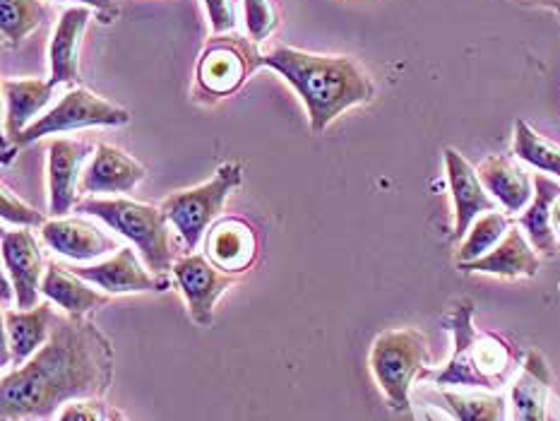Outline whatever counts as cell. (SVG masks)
Instances as JSON below:
<instances>
[{
  "label": "cell",
  "instance_id": "cb8c5ba5",
  "mask_svg": "<svg viewBox=\"0 0 560 421\" xmlns=\"http://www.w3.org/2000/svg\"><path fill=\"white\" fill-rule=\"evenodd\" d=\"M560 198V184L556 178L537 174L534 176V198L520 217V226L527 232L534 250L556 253L558 236L553 229V204Z\"/></svg>",
  "mask_w": 560,
  "mask_h": 421
},
{
  "label": "cell",
  "instance_id": "8d00e7d4",
  "mask_svg": "<svg viewBox=\"0 0 560 421\" xmlns=\"http://www.w3.org/2000/svg\"><path fill=\"white\" fill-rule=\"evenodd\" d=\"M27 421H34V419H27Z\"/></svg>",
  "mask_w": 560,
  "mask_h": 421
},
{
  "label": "cell",
  "instance_id": "8fae6325",
  "mask_svg": "<svg viewBox=\"0 0 560 421\" xmlns=\"http://www.w3.org/2000/svg\"><path fill=\"white\" fill-rule=\"evenodd\" d=\"M3 262L5 272L12 280V289H15L18 308L30 311L39 306L42 280L46 274V268L39 244H36L30 229L3 232Z\"/></svg>",
  "mask_w": 560,
  "mask_h": 421
},
{
  "label": "cell",
  "instance_id": "d590c367",
  "mask_svg": "<svg viewBox=\"0 0 560 421\" xmlns=\"http://www.w3.org/2000/svg\"><path fill=\"white\" fill-rule=\"evenodd\" d=\"M108 421H126V417L118 412V409H112V412H108Z\"/></svg>",
  "mask_w": 560,
  "mask_h": 421
},
{
  "label": "cell",
  "instance_id": "277c9868",
  "mask_svg": "<svg viewBox=\"0 0 560 421\" xmlns=\"http://www.w3.org/2000/svg\"><path fill=\"white\" fill-rule=\"evenodd\" d=\"M80 214L96 217L108 229H114L120 236L130 238L144 265L162 277L174 270V250L172 236H168V217L162 208L154 204L136 202L128 198H88L75 204Z\"/></svg>",
  "mask_w": 560,
  "mask_h": 421
},
{
  "label": "cell",
  "instance_id": "2e32d148",
  "mask_svg": "<svg viewBox=\"0 0 560 421\" xmlns=\"http://www.w3.org/2000/svg\"><path fill=\"white\" fill-rule=\"evenodd\" d=\"M44 244L56 250L58 256H66L78 262H90L102 258L104 253L116 248V241L106 236L102 229L80 220V217H58L42 226Z\"/></svg>",
  "mask_w": 560,
  "mask_h": 421
},
{
  "label": "cell",
  "instance_id": "ac0fdd59",
  "mask_svg": "<svg viewBox=\"0 0 560 421\" xmlns=\"http://www.w3.org/2000/svg\"><path fill=\"white\" fill-rule=\"evenodd\" d=\"M90 17L92 12L88 5H72L60 15L51 46H48V66H51V80L48 82L54 87H58V84H75L80 80L78 54Z\"/></svg>",
  "mask_w": 560,
  "mask_h": 421
},
{
  "label": "cell",
  "instance_id": "83f0119b",
  "mask_svg": "<svg viewBox=\"0 0 560 421\" xmlns=\"http://www.w3.org/2000/svg\"><path fill=\"white\" fill-rule=\"evenodd\" d=\"M42 22V0H0V30L8 44H22Z\"/></svg>",
  "mask_w": 560,
  "mask_h": 421
},
{
  "label": "cell",
  "instance_id": "d6986e66",
  "mask_svg": "<svg viewBox=\"0 0 560 421\" xmlns=\"http://www.w3.org/2000/svg\"><path fill=\"white\" fill-rule=\"evenodd\" d=\"M56 323V313L51 304H39L30 311H10L3 308V332L8 337L10 352H12V366H22L39 352L51 337Z\"/></svg>",
  "mask_w": 560,
  "mask_h": 421
},
{
  "label": "cell",
  "instance_id": "ffe728a7",
  "mask_svg": "<svg viewBox=\"0 0 560 421\" xmlns=\"http://www.w3.org/2000/svg\"><path fill=\"white\" fill-rule=\"evenodd\" d=\"M465 272H481V274H495L508 277V280H517V277H534L539 272V258L534 253L529 238L520 232L517 226H510L491 253L483 258L459 265Z\"/></svg>",
  "mask_w": 560,
  "mask_h": 421
},
{
  "label": "cell",
  "instance_id": "5bb4252c",
  "mask_svg": "<svg viewBox=\"0 0 560 421\" xmlns=\"http://www.w3.org/2000/svg\"><path fill=\"white\" fill-rule=\"evenodd\" d=\"M205 256L210 258L219 270L229 274H243L258 258V234L255 229L238 220V217H226L212 224L205 236Z\"/></svg>",
  "mask_w": 560,
  "mask_h": 421
},
{
  "label": "cell",
  "instance_id": "7402d4cb",
  "mask_svg": "<svg viewBox=\"0 0 560 421\" xmlns=\"http://www.w3.org/2000/svg\"><path fill=\"white\" fill-rule=\"evenodd\" d=\"M54 84L44 80H5L3 100H5V144L22 136L32 126V118L44 112V106L51 102Z\"/></svg>",
  "mask_w": 560,
  "mask_h": 421
},
{
  "label": "cell",
  "instance_id": "52a82bcc",
  "mask_svg": "<svg viewBox=\"0 0 560 421\" xmlns=\"http://www.w3.org/2000/svg\"><path fill=\"white\" fill-rule=\"evenodd\" d=\"M260 66L262 54H258L253 42L236 34L214 36L198 60V92L222 100L238 92Z\"/></svg>",
  "mask_w": 560,
  "mask_h": 421
},
{
  "label": "cell",
  "instance_id": "8992f818",
  "mask_svg": "<svg viewBox=\"0 0 560 421\" xmlns=\"http://www.w3.org/2000/svg\"><path fill=\"white\" fill-rule=\"evenodd\" d=\"M243 168L241 164H222L217 168V174L188 190L172 192L160 208L168 217V222L176 226V232L184 238L188 250H195L200 246V241L210 232L214 220L224 210V202L229 200L231 192L241 186Z\"/></svg>",
  "mask_w": 560,
  "mask_h": 421
},
{
  "label": "cell",
  "instance_id": "603a6c76",
  "mask_svg": "<svg viewBox=\"0 0 560 421\" xmlns=\"http://www.w3.org/2000/svg\"><path fill=\"white\" fill-rule=\"evenodd\" d=\"M42 294L54 301V304L68 313V316H88L90 311L104 306L108 294L96 292L88 280H82L75 272H70L68 268L58 262H51L46 268V274L42 280Z\"/></svg>",
  "mask_w": 560,
  "mask_h": 421
},
{
  "label": "cell",
  "instance_id": "d4e9b609",
  "mask_svg": "<svg viewBox=\"0 0 560 421\" xmlns=\"http://www.w3.org/2000/svg\"><path fill=\"white\" fill-rule=\"evenodd\" d=\"M433 407L443 409L455 421H508V400L493 390L459 393L450 388H435L425 395Z\"/></svg>",
  "mask_w": 560,
  "mask_h": 421
},
{
  "label": "cell",
  "instance_id": "3957f363",
  "mask_svg": "<svg viewBox=\"0 0 560 421\" xmlns=\"http://www.w3.org/2000/svg\"><path fill=\"white\" fill-rule=\"evenodd\" d=\"M453 332V356L445 369L438 373H425L435 388H469V390H493L498 393L513 373L520 369V356L515 347L505 337L479 330L474 325V301L462 299L447 318Z\"/></svg>",
  "mask_w": 560,
  "mask_h": 421
},
{
  "label": "cell",
  "instance_id": "9c48e42d",
  "mask_svg": "<svg viewBox=\"0 0 560 421\" xmlns=\"http://www.w3.org/2000/svg\"><path fill=\"white\" fill-rule=\"evenodd\" d=\"M172 272L174 282L178 284L180 294L186 299L190 318L198 323L200 328H210L219 296L236 282V277L219 270L210 258L202 256V253H190V256L178 258Z\"/></svg>",
  "mask_w": 560,
  "mask_h": 421
},
{
  "label": "cell",
  "instance_id": "6da1fadb",
  "mask_svg": "<svg viewBox=\"0 0 560 421\" xmlns=\"http://www.w3.org/2000/svg\"><path fill=\"white\" fill-rule=\"evenodd\" d=\"M114 378V349L84 316H56L51 337L0 385L5 421L51 417L58 407L100 400Z\"/></svg>",
  "mask_w": 560,
  "mask_h": 421
},
{
  "label": "cell",
  "instance_id": "ba28073f",
  "mask_svg": "<svg viewBox=\"0 0 560 421\" xmlns=\"http://www.w3.org/2000/svg\"><path fill=\"white\" fill-rule=\"evenodd\" d=\"M130 124V112L120 108L112 102L102 100L94 92L75 87L68 90L60 102L39 116L34 124L22 132V136L15 140L18 144H32L34 140H42L46 136H58V132H68V130H80V128H94V126H126Z\"/></svg>",
  "mask_w": 560,
  "mask_h": 421
},
{
  "label": "cell",
  "instance_id": "4fadbf2b",
  "mask_svg": "<svg viewBox=\"0 0 560 421\" xmlns=\"http://www.w3.org/2000/svg\"><path fill=\"white\" fill-rule=\"evenodd\" d=\"M90 150V144L66 138L54 140L48 148V208L54 217H66L78 204L80 168Z\"/></svg>",
  "mask_w": 560,
  "mask_h": 421
},
{
  "label": "cell",
  "instance_id": "f1b7e54d",
  "mask_svg": "<svg viewBox=\"0 0 560 421\" xmlns=\"http://www.w3.org/2000/svg\"><path fill=\"white\" fill-rule=\"evenodd\" d=\"M243 12H246L248 36L255 44L265 42L275 32L279 15L272 0H243Z\"/></svg>",
  "mask_w": 560,
  "mask_h": 421
},
{
  "label": "cell",
  "instance_id": "5b68a950",
  "mask_svg": "<svg viewBox=\"0 0 560 421\" xmlns=\"http://www.w3.org/2000/svg\"><path fill=\"white\" fill-rule=\"evenodd\" d=\"M429 342L417 328H395L375 337L371 347V371L395 412H407L409 393L417 378H425Z\"/></svg>",
  "mask_w": 560,
  "mask_h": 421
},
{
  "label": "cell",
  "instance_id": "f546056e",
  "mask_svg": "<svg viewBox=\"0 0 560 421\" xmlns=\"http://www.w3.org/2000/svg\"><path fill=\"white\" fill-rule=\"evenodd\" d=\"M0 214H3L5 222L22 229L46 224V217L39 210H34L32 204L22 202L18 196H12L8 188H3V192H0Z\"/></svg>",
  "mask_w": 560,
  "mask_h": 421
},
{
  "label": "cell",
  "instance_id": "7a4b0ae2",
  "mask_svg": "<svg viewBox=\"0 0 560 421\" xmlns=\"http://www.w3.org/2000/svg\"><path fill=\"white\" fill-rule=\"evenodd\" d=\"M262 66L277 70L299 92L315 136L347 108L369 104L375 94L369 72L349 56H318L294 46H277L262 56Z\"/></svg>",
  "mask_w": 560,
  "mask_h": 421
},
{
  "label": "cell",
  "instance_id": "e0dca14e",
  "mask_svg": "<svg viewBox=\"0 0 560 421\" xmlns=\"http://www.w3.org/2000/svg\"><path fill=\"white\" fill-rule=\"evenodd\" d=\"M479 178L489 196L503 204L508 214H517L527 210V204L534 198V184L529 174L522 168L513 156L491 154L479 164Z\"/></svg>",
  "mask_w": 560,
  "mask_h": 421
},
{
  "label": "cell",
  "instance_id": "d6a6232c",
  "mask_svg": "<svg viewBox=\"0 0 560 421\" xmlns=\"http://www.w3.org/2000/svg\"><path fill=\"white\" fill-rule=\"evenodd\" d=\"M58 3H80L96 10H114V0H58Z\"/></svg>",
  "mask_w": 560,
  "mask_h": 421
},
{
  "label": "cell",
  "instance_id": "9a60e30c",
  "mask_svg": "<svg viewBox=\"0 0 560 421\" xmlns=\"http://www.w3.org/2000/svg\"><path fill=\"white\" fill-rule=\"evenodd\" d=\"M142 178L144 166L140 162L132 160L124 150L100 142L94 148L88 172L80 178V192H84V196H96V192L120 196V192L136 190Z\"/></svg>",
  "mask_w": 560,
  "mask_h": 421
},
{
  "label": "cell",
  "instance_id": "30bf717a",
  "mask_svg": "<svg viewBox=\"0 0 560 421\" xmlns=\"http://www.w3.org/2000/svg\"><path fill=\"white\" fill-rule=\"evenodd\" d=\"M82 280L104 289V294H142V292H164L166 282L160 280L154 272L142 268L136 250L118 248L112 258L94 265H78V268H68Z\"/></svg>",
  "mask_w": 560,
  "mask_h": 421
},
{
  "label": "cell",
  "instance_id": "1f68e13d",
  "mask_svg": "<svg viewBox=\"0 0 560 421\" xmlns=\"http://www.w3.org/2000/svg\"><path fill=\"white\" fill-rule=\"evenodd\" d=\"M58 421H108V412L100 400H78L66 405Z\"/></svg>",
  "mask_w": 560,
  "mask_h": 421
},
{
  "label": "cell",
  "instance_id": "e575fe53",
  "mask_svg": "<svg viewBox=\"0 0 560 421\" xmlns=\"http://www.w3.org/2000/svg\"><path fill=\"white\" fill-rule=\"evenodd\" d=\"M534 3H539V5H546V8L560 12V0H534Z\"/></svg>",
  "mask_w": 560,
  "mask_h": 421
},
{
  "label": "cell",
  "instance_id": "4316f807",
  "mask_svg": "<svg viewBox=\"0 0 560 421\" xmlns=\"http://www.w3.org/2000/svg\"><path fill=\"white\" fill-rule=\"evenodd\" d=\"M508 229H510V220L505 212L493 210V212L481 214L479 220L471 224L465 241H462L459 253H457V265L474 262L483 258L486 253H491L498 244H501L503 236L508 234Z\"/></svg>",
  "mask_w": 560,
  "mask_h": 421
},
{
  "label": "cell",
  "instance_id": "484cf974",
  "mask_svg": "<svg viewBox=\"0 0 560 421\" xmlns=\"http://www.w3.org/2000/svg\"><path fill=\"white\" fill-rule=\"evenodd\" d=\"M515 156L544 174H551L560 178V144L546 140L539 136L527 120H517L515 124Z\"/></svg>",
  "mask_w": 560,
  "mask_h": 421
},
{
  "label": "cell",
  "instance_id": "7c38bea8",
  "mask_svg": "<svg viewBox=\"0 0 560 421\" xmlns=\"http://www.w3.org/2000/svg\"><path fill=\"white\" fill-rule=\"evenodd\" d=\"M445 174L455 204V238H465L481 214L495 210V200L483 188L479 172L457 150H445Z\"/></svg>",
  "mask_w": 560,
  "mask_h": 421
},
{
  "label": "cell",
  "instance_id": "44dd1931",
  "mask_svg": "<svg viewBox=\"0 0 560 421\" xmlns=\"http://www.w3.org/2000/svg\"><path fill=\"white\" fill-rule=\"evenodd\" d=\"M551 390V369L539 352H529L522 361L517 378L510 390L515 421H549L546 402Z\"/></svg>",
  "mask_w": 560,
  "mask_h": 421
},
{
  "label": "cell",
  "instance_id": "4dcf8cb0",
  "mask_svg": "<svg viewBox=\"0 0 560 421\" xmlns=\"http://www.w3.org/2000/svg\"><path fill=\"white\" fill-rule=\"evenodd\" d=\"M207 15H210V24L214 36L231 34L236 30V12L231 0H205Z\"/></svg>",
  "mask_w": 560,
  "mask_h": 421
},
{
  "label": "cell",
  "instance_id": "836d02e7",
  "mask_svg": "<svg viewBox=\"0 0 560 421\" xmlns=\"http://www.w3.org/2000/svg\"><path fill=\"white\" fill-rule=\"evenodd\" d=\"M553 229H556V236H560V198L553 204Z\"/></svg>",
  "mask_w": 560,
  "mask_h": 421
}]
</instances>
